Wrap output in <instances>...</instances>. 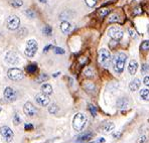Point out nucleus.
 <instances>
[{
  "label": "nucleus",
  "instance_id": "obj_19",
  "mask_svg": "<svg viewBox=\"0 0 149 143\" xmlns=\"http://www.w3.org/2000/svg\"><path fill=\"white\" fill-rule=\"evenodd\" d=\"M41 92L47 94V95H50V94L52 93V87L49 84H43V85L41 86Z\"/></svg>",
  "mask_w": 149,
  "mask_h": 143
},
{
  "label": "nucleus",
  "instance_id": "obj_39",
  "mask_svg": "<svg viewBox=\"0 0 149 143\" xmlns=\"http://www.w3.org/2000/svg\"><path fill=\"white\" fill-rule=\"evenodd\" d=\"M121 135H122V132H121V131L115 132V133L113 134V137H114V138H120V137H121Z\"/></svg>",
  "mask_w": 149,
  "mask_h": 143
},
{
  "label": "nucleus",
  "instance_id": "obj_20",
  "mask_svg": "<svg viewBox=\"0 0 149 143\" xmlns=\"http://www.w3.org/2000/svg\"><path fill=\"white\" fill-rule=\"evenodd\" d=\"M140 97L142 98V100L149 101V90L141 89V91H140Z\"/></svg>",
  "mask_w": 149,
  "mask_h": 143
},
{
  "label": "nucleus",
  "instance_id": "obj_2",
  "mask_svg": "<svg viewBox=\"0 0 149 143\" xmlns=\"http://www.w3.org/2000/svg\"><path fill=\"white\" fill-rule=\"evenodd\" d=\"M87 124V117L83 113H77L73 120V127L76 131H82Z\"/></svg>",
  "mask_w": 149,
  "mask_h": 143
},
{
  "label": "nucleus",
  "instance_id": "obj_8",
  "mask_svg": "<svg viewBox=\"0 0 149 143\" xmlns=\"http://www.w3.org/2000/svg\"><path fill=\"white\" fill-rule=\"evenodd\" d=\"M36 101L37 104L40 105V106H47L50 102L49 95L42 93V92H41V93H38L36 96Z\"/></svg>",
  "mask_w": 149,
  "mask_h": 143
},
{
  "label": "nucleus",
  "instance_id": "obj_7",
  "mask_svg": "<svg viewBox=\"0 0 149 143\" xmlns=\"http://www.w3.org/2000/svg\"><path fill=\"white\" fill-rule=\"evenodd\" d=\"M0 133L3 136L5 141H7V142H10L13 139V137H14L13 131L8 126H2L1 128H0Z\"/></svg>",
  "mask_w": 149,
  "mask_h": 143
},
{
  "label": "nucleus",
  "instance_id": "obj_9",
  "mask_svg": "<svg viewBox=\"0 0 149 143\" xmlns=\"http://www.w3.org/2000/svg\"><path fill=\"white\" fill-rule=\"evenodd\" d=\"M19 24H20V19L18 16H15V15L10 16L7 20V27L11 30L17 29L19 27Z\"/></svg>",
  "mask_w": 149,
  "mask_h": 143
},
{
  "label": "nucleus",
  "instance_id": "obj_11",
  "mask_svg": "<svg viewBox=\"0 0 149 143\" xmlns=\"http://www.w3.org/2000/svg\"><path fill=\"white\" fill-rule=\"evenodd\" d=\"M23 111H24L26 116H28V117H33V116H36V114L37 112L36 108L34 107L30 102L25 103L24 106H23Z\"/></svg>",
  "mask_w": 149,
  "mask_h": 143
},
{
  "label": "nucleus",
  "instance_id": "obj_12",
  "mask_svg": "<svg viewBox=\"0 0 149 143\" xmlns=\"http://www.w3.org/2000/svg\"><path fill=\"white\" fill-rule=\"evenodd\" d=\"M5 61L10 65H17L19 63V58L15 52H8L5 56Z\"/></svg>",
  "mask_w": 149,
  "mask_h": 143
},
{
  "label": "nucleus",
  "instance_id": "obj_41",
  "mask_svg": "<svg viewBox=\"0 0 149 143\" xmlns=\"http://www.w3.org/2000/svg\"><path fill=\"white\" fill-rule=\"evenodd\" d=\"M52 45H47V47H45V48H43V52H47V50H49V48H52Z\"/></svg>",
  "mask_w": 149,
  "mask_h": 143
},
{
  "label": "nucleus",
  "instance_id": "obj_43",
  "mask_svg": "<svg viewBox=\"0 0 149 143\" xmlns=\"http://www.w3.org/2000/svg\"><path fill=\"white\" fill-rule=\"evenodd\" d=\"M98 142H105V139H104V138H100V139L99 140H98Z\"/></svg>",
  "mask_w": 149,
  "mask_h": 143
},
{
  "label": "nucleus",
  "instance_id": "obj_33",
  "mask_svg": "<svg viewBox=\"0 0 149 143\" xmlns=\"http://www.w3.org/2000/svg\"><path fill=\"white\" fill-rule=\"evenodd\" d=\"M98 0H85V2L87 3L88 6H90V7H93V6L96 5V3H97Z\"/></svg>",
  "mask_w": 149,
  "mask_h": 143
},
{
  "label": "nucleus",
  "instance_id": "obj_42",
  "mask_svg": "<svg viewBox=\"0 0 149 143\" xmlns=\"http://www.w3.org/2000/svg\"><path fill=\"white\" fill-rule=\"evenodd\" d=\"M60 74H61V73H60V72H58V73H56V74H54V78H56V77H58V76H60Z\"/></svg>",
  "mask_w": 149,
  "mask_h": 143
},
{
  "label": "nucleus",
  "instance_id": "obj_14",
  "mask_svg": "<svg viewBox=\"0 0 149 143\" xmlns=\"http://www.w3.org/2000/svg\"><path fill=\"white\" fill-rule=\"evenodd\" d=\"M137 69H138V63L135 60H132L130 61L129 63V66H128V71L130 73V75H135L137 72Z\"/></svg>",
  "mask_w": 149,
  "mask_h": 143
},
{
  "label": "nucleus",
  "instance_id": "obj_10",
  "mask_svg": "<svg viewBox=\"0 0 149 143\" xmlns=\"http://www.w3.org/2000/svg\"><path fill=\"white\" fill-rule=\"evenodd\" d=\"M16 97H17V94L14 89H12L11 87L5 88V90H4V98H5L6 100L9 101V102H13V101L16 100Z\"/></svg>",
  "mask_w": 149,
  "mask_h": 143
},
{
  "label": "nucleus",
  "instance_id": "obj_44",
  "mask_svg": "<svg viewBox=\"0 0 149 143\" xmlns=\"http://www.w3.org/2000/svg\"><path fill=\"white\" fill-rule=\"evenodd\" d=\"M39 1L42 2V3H45V2H47V0H39Z\"/></svg>",
  "mask_w": 149,
  "mask_h": 143
},
{
  "label": "nucleus",
  "instance_id": "obj_36",
  "mask_svg": "<svg viewBox=\"0 0 149 143\" xmlns=\"http://www.w3.org/2000/svg\"><path fill=\"white\" fill-rule=\"evenodd\" d=\"M129 34H130V36H132V37H136L137 36L135 30H133L132 28H130V29H129Z\"/></svg>",
  "mask_w": 149,
  "mask_h": 143
},
{
  "label": "nucleus",
  "instance_id": "obj_6",
  "mask_svg": "<svg viewBox=\"0 0 149 143\" xmlns=\"http://www.w3.org/2000/svg\"><path fill=\"white\" fill-rule=\"evenodd\" d=\"M7 76L9 79H11L13 81H19L21 79H23L24 77V74L21 71L20 69H16V68H12V69H9L7 72Z\"/></svg>",
  "mask_w": 149,
  "mask_h": 143
},
{
  "label": "nucleus",
  "instance_id": "obj_1",
  "mask_svg": "<svg viewBox=\"0 0 149 143\" xmlns=\"http://www.w3.org/2000/svg\"><path fill=\"white\" fill-rule=\"evenodd\" d=\"M127 61V56L124 52H118L112 58V66L117 74H121L124 71L125 63Z\"/></svg>",
  "mask_w": 149,
  "mask_h": 143
},
{
  "label": "nucleus",
  "instance_id": "obj_27",
  "mask_svg": "<svg viewBox=\"0 0 149 143\" xmlns=\"http://www.w3.org/2000/svg\"><path fill=\"white\" fill-rule=\"evenodd\" d=\"M89 111H90V113L92 114V116H94V117L97 115V108L94 106V105H92V104L89 105Z\"/></svg>",
  "mask_w": 149,
  "mask_h": 143
},
{
  "label": "nucleus",
  "instance_id": "obj_17",
  "mask_svg": "<svg viewBox=\"0 0 149 143\" xmlns=\"http://www.w3.org/2000/svg\"><path fill=\"white\" fill-rule=\"evenodd\" d=\"M129 105V101L127 100L126 98H120L119 100L117 101V107L120 108V109H124Z\"/></svg>",
  "mask_w": 149,
  "mask_h": 143
},
{
  "label": "nucleus",
  "instance_id": "obj_45",
  "mask_svg": "<svg viewBox=\"0 0 149 143\" xmlns=\"http://www.w3.org/2000/svg\"><path fill=\"white\" fill-rule=\"evenodd\" d=\"M0 112H1V108H0Z\"/></svg>",
  "mask_w": 149,
  "mask_h": 143
},
{
  "label": "nucleus",
  "instance_id": "obj_38",
  "mask_svg": "<svg viewBox=\"0 0 149 143\" xmlns=\"http://www.w3.org/2000/svg\"><path fill=\"white\" fill-rule=\"evenodd\" d=\"M25 14L28 15V17H30V18H32V17L34 16V13L31 11V10H26L25 11Z\"/></svg>",
  "mask_w": 149,
  "mask_h": 143
},
{
  "label": "nucleus",
  "instance_id": "obj_25",
  "mask_svg": "<svg viewBox=\"0 0 149 143\" xmlns=\"http://www.w3.org/2000/svg\"><path fill=\"white\" fill-rule=\"evenodd\" d=\"M58 111V107L56 104H52L49 107V112L50 114H56V112Z\"/></svg>",
  "mask_w": 149,
  "mask_h": 143
},
{
  "label": "nucleus",
  "instance_id": "obj_13",
  "mask_svg": "<svg viewBox=\"0 0 149 143\" xmlns=\"http://www.w3.org/2000/svg\"><path fill=\"white\" fill-rule=\"evenodd\" d=\"M94 134L92 132H85V133L81 134L78 137V139L76 140L77 143H84V142H88L93 138Z\"/></svg>",
  "mask_w": 149,
  "mask_h": 143
},
{
  "label": "nucleus",
  "instance_id": "obj_26",
  "mask_svg": "<svg viewBox=\"0 0 149 143\" xmlns=\"http://www.w3.org/2000/svg\"><path fill=\"white\" fill-rule=\"evenodd\" d=\"M84 76L89 77V78H91V77H93V76H94V72H93V70H92L91 68H87V69H85V71H84Z\"/></svg>",
  "mask_w": 149,
  "mask_h": 143
},
{
  "label": "nucleus",
  "instance_id": "obj_30",
  "mask_svg": "<svg viewBox=\"0 0 149 143\" xmlns=\"http://www.w3.org/2000/svg\"><path fill=\"white\" fill-rule=\"evenodd\" d=\"M140 48L143 50H149V40L143 41V43H141V45H140Z\"/></svg>",
  "mask_w": 149,
  "mask_h": 143
},
{
  "label": "nucleus",
  "instance_id": "obj_28",
  "mask_svg": "<svg viewBox=\"0 0 149 143\" xmlns=\"http://www.w3.org/2000/svg\"><path fill=\"white\" fill-rule=\"evenodd\" d=\"M117 21H119V15L116 14V13L112 14L111 16L109 17V22H117Z\"/></svg>",
  "mask_w": 149,
  "mask_h": 143
},
{
  "label": "nucleus",
  "instance_id": "obj_37",
  "mask_svg": "<svg viewBox=\"0 0 149 143\" xmlns=\"http://www.w3.org/2000/svg\"><path fill=\"white\" fill-rule=\"evenodd\" d=\"M24 128H25V130H27V131L32 130V129H33V125L32 124H26L24 126Z\"/></svg>",
  "mask_w": 149,
  "mask_h": 143
},
{
  "label": "nucleus",
  "instance_id": "obj_5",
  "mask_svg": "<svg viewBox=\"0 0 149 143\" xmlns=\"http://www.w3.org/2000/svg\"><path fill=\"white\" fill-rule=\"evenodd\" d=\"M108 36L114 40H119L123 36V30L119 26H112L108 30Z\"/></svg>",
  "mask_w": 149,
  "mask_h": 143
},
{
  "label": "nucleus",
  "instance_id": "obj_21",
  "mask_svg": "<svg viewBox=\"0 0 149 143\" xmlns=\"http://www.w3.org/2000/svg\"><path fill=\"white\" fill-rule=\"evenodd\" d=\"M109 12H110L109 8H100V9L98 10V14H99L101 17H105L106 15L109 14Z\"/></svg>",
  "mask_w": 149,
  "mask_h": 143
},
{
  "label": "nucleus",
  "instance_id": "obj_23",
  "mask_svg": "<svg viewBox=\"0 0 149 143\" xmlns=\"http://www.w3.org/2000/svg\"><path fill=\"white\" fill-rule=\"evenodd\" d=\"M52 33V28L50 27L49 25H45V27H43V34L47 36H50Z\"/></svg>",
  "mask_w": 149,
  "mask_h": 143
},
{
  "label": "nucleus",
  "instance_id": "obj_35",
  "mask_svg": "<svg viewBox=\"0 0 149 143\" xmlns=\"http://www.w3.org/2000/svg\"><path fill=\"white\" fill-rule=\"evenodd\" d=\"M142 13V9L140 7L135 8V10L133 11V15H137V14H141Z\"/></svg>",
  "mask_w": 149,
  "mask_h": 143
},
{
  "label": "nucleus",
  "instance_id": "obj_29",
  "mask_svg": "<svg viewBox=\"0 0 149 143\" xmlns=\"http://www.w3.org/2000/svg\"><path fill=\"white\" fill-rule=\"evenodd\" d=\"M22 0H12L11 1V5L13 7H20V6H22Z\"/></svg>",
  "mask_w": 149,
  "mask_h": 143
},
{
  "label": "nucleus",
  "instance_id": "obj_40",
  "mask_svg": "<svg viewBox=\"0 0 149 143\" xmlns=\"http://www.w3.org/2000/svg\"><path fill=\"white\" fill-rule=\"evenodd\" d=\"M143 82H144V85L147 86V87H149V76H146L145 78H144Z\"/></svg>",
  "mask_w": 149,
  "mask_h": 143
},
{
  "label": "nucleus",
  "instance_id": "obj_3",
  "mask_svg": "<svg viewBox=\"0 0 149 143\" xmlns=\"http://www.w3.org/2000/svg\"><path fill=\"white\" fill-rule=\"evenodd\" d=\"M98 61L103 67H109L111 61H112V56L108 50L106 48H101L98 54Z\"/></svg>",
  "mask_w": 149,
  "mask_h": 143
},
{
  "label": "nucleus",
  "instance_id": "obj_22",
  "mask_svg": "<svg viewBox=\"0 0 149 143\" xmlns=\"http://www.w3.org/2000/svg\"><path fill=\"white\" fill-rule=\"evenodd\" d=\"M49 79V76L47 75H45V74H40L38 77H37V79H36V82L37 83H43V82H45V81Z\"/></svg>",
  "mask_w": 149,
  "mask_h": 143
},
{
  "label": "nucleus",
  "instance_id": "obj_18",
  "mask_svg": "<svg viewBox=\"0 0 149 143\" xmlns=\"http://www.w3.org/2000/svg\"><path fill=\"white\" fill-rule=\"evenodd\" d=\"M114 128H115V125H114V123L107 122V123H105L104 126H103V131H104L105 133H109V132L113 131Z\"/></svg>",
  "mask_w": 149,
  "mask_h": 143
},
{
  "label": "nucleus",
  "instance_id": "obj_32",
  "mask_svg": "<svg viewBox=\"0 0 149 143\" xmlns=\"http://www.w3.org/2000/svg\"><path fill=\"white\" fill-rule=\"evenodd\" d=\"M54 52L56 54H65V50L62 47H54Z\"/></svg>",
  "mask_w": 149,
  "mask_h": 143
},
{
  "label": "nucleus",
  "instance_id": "obj_4",
  "mask_svg": "<svg viewBox=\"0 0 149 143\" xmlns=\"http://www.w3.org/2000/svg\"><path fill=\"white\" fill-rule=\"evenodd\" d=\"M37 52V43L36 39H29V40L26 41L25 45V50L24 52L27 57L32 58Z\"/></svg>",
  "mask_w": 149,
  "mask_h": 143
},
{
  "label": "nucleus",
  "instance_id": "obj_31",
  "mask_svg": "<svg viewBox=\"0 0 149 143\" xmlns=\"http://www.w3.org/2000/svg\"><path fill=\"white\" fill-rule=\"evenodd\" d=\"M21 120H20V117H19V115L17 113H15L14 117H13V123H14V125H18L20 124Z\"/></svg>",
  "mask_w": 149,
  "mask_h": 143
},
{
  "label": "nucleus",
  "instance_id": "obj_34",
  "mask_svg": "<svg viewBox=\"0 0 149 143\" xmlns=\"http://www.w3.org/2000/svg\"><path fill=\"white\" fill-rule=\"evenodd\" d=\"M141 71H142V73H144V74H147V73H149V66L146 65V63H144L141 68Z\"/></svg>",
  "mask_w": 149,
  "mask_h": 143
},
{
  "label": "nucleus",
  "instance_id": "obj_16",
  "mask_svg": "<svg viewBox=\"0 0 149 143\" xmlns=\"http://www.w3.org/2000/svg\"><path fill=\"white\" fill-rule=\"evenodd\" d=\"M61 29H62V31L63 33H69L70 31L72 30V25L70 22H68V21H63L62 24H61Z\"/></svg>",
  "mask_w": 149,
  "mask_h": 143
},
{
  "label": "nucleus",
  "instance_id": "obj_15",
  "mask_svg": "<svg viewBox=\"0 0 149 143\" xmlns=\"http://www.w3.org/2000/svg\"><path fill=\"white\" fill-rule=\"evenodd\" d=\"M140 85H141V82H140L139 79H134L132 82L129 84V89H130V91L135 92L140 88Z\"/></svg>",
  "mask_w": 149,
  "mask_h": 143
},
{
  "label": "nucleus",
  "instance_id": "obj_24",
  "mask_svg": "<svg viewBox=\"0 0 149 143\" xmlns=\"http://www.w3.org/2000/svg\"><path fill=\"white\" fill-rule=\"evenodd\" d=\"M26 70H27V72L29 73V74H33V73H36V72L37 67H36V63H31V65H28V66H27Z\"/></svg>",
  "mask_w": 149,
  "mask_h": 143
}]
</instances>
